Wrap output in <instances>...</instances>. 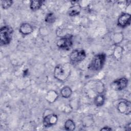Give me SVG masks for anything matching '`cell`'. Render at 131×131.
I'll use <instances>...</instances> for the list:
<instances>
[{"mask_svg": "<svg viewBox=\"0 0 131 131\" xmlns=\"http://www.w3.org/2000/svg\"><path fill=\"white\" fill-rule=\"evenodd\" d=\"M71 73V67L69 63L60 64L56 66L54 71V76L58 80L64 81Z\"/></svg>", "mask_w": 131, "mask_h": 131, "instance_id": "obj_1", "label": "cell"}, {"mask_svg": "<svg viewBox=\"0 0 131 131\" xmlns=\"http://www.w3.org/2000/svg\"><path fill=\"white\" fill-rule=\"evenodd\" d=\"M106 59L105 54L100 53L95 55L89 65V69L92 71L100 70L103 67Z\"/></svg>", "mask_w": 131, "mask_h": 131, "instance_id": "obj_2", "label": "cell"}, {"mask_svg": "<svg viewBox=\"0 0 131 131\" xmlns=\"http://www.w3.org/2000/svg\"><path fill=\"white\" fill-rule=\"evenodd\" d=\"M12 33L13 30L12 28L8 26H4L2 27L0 30V38L1 45H8L12 39Z\"/></svg>", "mask_w": 131, "mask_h": 131, "instance_id": "obj_3", "label": "cell"}, {"mask_svg": "<svg viewBox=\"0 0 131 131\" xmlns=\"http://www.w3.org/2000/svg\"><path fill=\"white\" fill-rule=\"evenodd\" d=\"M56 45L59 48L64 50H68L73 45L72 37L70 35L62 37L57 41Z\"/></svg>", "mask_w": 131, "mask_h": 131, "instance_id": "obj_4", "label": "cell"}, {"mask_svg": "<svg viewBox=\"0 0 131 131\" xmlns=\"http://www.w3.org/2000/svg\"><path fill=\"white\" fill-rule=\"evenodd\" d=\"M86 57V53L83 50L76 49L73 50L70 56V60L73 62H79Z\"/></svg>", "mask_w": 131, "mask_h": 131, "instance_id": "obj_5", "label": "cell"}, {"mask_svg": "<svg viewBox=\"0 0 131 131\" xmlns=\"http://www.w3.org/2000/svg\"><path fill=\"white\" fill-rule=\"evenodd\" d=\"M128 84V80L125 77H122L114 81L111 86L112 89L115 91H121L125 89Z\"/></svg>", "mask_w": 131, "mask_h": 131, "instance_id": "obj_6", "label": "cell"}, {"mask_svg": "<svg viewBox=\"0 0 131 131\" xmlns=\"http://www.w3.org/2000/svg\"><path fill=\"white\" fill-rule=\"evenodd\" d=\"M57 121V116L55 114H51L46 116L43 118V124L45 127H49L55 124Z\"/></svg>", "mask_w": 131, "mask_h": 131, "instance_id": "obj_7", "label": "cell"}, {"mask_svg": "<svg viewBox=\"0 0 131 131\" xmlns=\"http://www.w3.org/2000/svg\"><path fill=\"white\" fill-rule=\"evenodd\" d=\"M130 106L131 104L129 101L124 100L119 103L118 105V110L120 113L122 114L129 115L130 113Z\"/></svg>", "mask_w": 131, "mask_h": 131, "instance_id": "obj_8", "label": "cell"}, {"mask_svg": "<svg viewBox=\"0 0 131 131\" xmlns=\"http://www.w3.org/2000/svg\"><path fill=\"white\" fill-rule=\"evenodd\" d=\"M130 15L127 13H124L120 15L118 19V25L122 28L126 27L130 24Z\"/></svg>", "mask_w": 131, "mask_h": 131, "instance_id": "obj_9", "label": "cell"}, {"mask_svg": "<svg viewBox=\"0 0 131 131\" xmlns=\"http://www.w3.org/2000/svg\"><path fill=\"white\" fill-rule=\"evenodd\" d=\"M33 31V27L30 24L23 23L20 26L19 32L23 35H28L31 33Z\"/></svg>", "mask_w": 131, "mask_h": 131, "instance_id": "obj_10", "label": "cell"}, {"mask_svg": "<svg viewBox=\"0 0 131 131\" xmlns=\"http://www.w3.org/2000/svg\"><path fill=\"white\" fill-rule=\"evenodd\" d=\"M80 11L81 7L79 5H74L70 8L68 13L70 16H75L78 15Z\"/></svg>", "mask_w": 131, "mask_h": 131, "instance_id": "obj_11", "label": "cell"}, {"mask_svg": "<svg viewBox=\"0 0 131 131\" xmlns=\"http://www.w3.org/2000/svg\"><path fill=\"white\" fill-rule=\"evenodd\" d=\"M72 91L71 89L68 86H66L63 87L60 91V94L62 97L65 98H68L70 97L72 94Z\"/></svg>", "mask_w": 131, "mask_h": 131, "instance_id": "obj_12", "label": "cell"}, {"mask_svg": "<svg viewBox=\"0 0 131 131\" xmlns=\"http://www.w3.org/2000/svg\"><path fill=\"white\" fill-rule=\"evenodd\" d=\"M42 3V1H32L30 4V9L33 11L37 10L41 7Z\"/></svg>", "mask_w": 131, "mask_h": 131, "instance_id": "obj_13", "label": "cell"}, {"mask_svg": "<svg viewBox=\"0 0 131 131\" xmlns=\"http://www.w3.org/2000/svg\"><path fill=\"white\" fill-rule=\"evenodd\" d=\"M105 101V97L102 94L98 95L94 99V103L97 106H102Z\"/></svg>", "mask_w": 131, "mask_h": 131, "instance_id": "obj_14", "label": "cell"}, {"mask_svg": "<svg viewBox=\"0 0 131 131\" xmlns=\"http://www.w3.org/2000/svg\"><path fill=\"white\" fill-rule=\"evenodd\" d=\"M75 124L74 122L69 119H68L64 123V128L67 130H73L75 129Z\"/></svg>", "mask_w": 131, "mask_h": 131, "instance_id": "obj_15", "label": "cell"}, {"mask_svg": "<svg viewBox=\"0 0 131 131\" xmlns=\"http://www.w3.org/2000/svg\"><path fill=\"white\" fill-rule=\"evenodd\" d=\"M58 97V95L55 91H51L48 92L47 94V96L46 97V99L48 101L52 102H54Z\"/></svg>", "mask_w": 131, "mask_h": 131, "instance_id": "obj_16", "label": "cell"}, {"mask_svg": "<svg viewBox=\"0 0 131 131\" xmlns=\"http://www.w3.org/2000/svg\"><path fill=\"white\" fill-rule=\"evenodd\" d=\"M56 17L54 13H48L46 17H45V21L48 24H53L55 21Z\"/></svg>", "mask_w": 131, "mask_h": 131, "instance_id": "obj_17", "label": "cell"}, {"mask_svg": "<svg viewBox=\"0 0 131 131\" xmlns=\"http://www.w3.org/2000/svg\"><path fill=\"white\" fill-rule=\"evenodd\" d=\"M13 4V1L10 0L2 1V6L3 9H7L10 8Z\"/></svg>", "mask_w": 131, "mask_h": 131, "instance_id": "obj_18", "label": "cell"}, {"mask_svg": "<svg viewBox=\"0 0 131 131\" xmlns=\"http://www.w3.org/2000/svg\"><path fill=\"white\" fill-rule=\"evenodd\" d=\"M100 130H111L112 128L108 126H105V127H103V128H102Z\"/></svg>", "mask_w": 131, "mask_h": 131, "instance_id": "obj_19", "label": "cell"}, {"mask_svg": "<svg viewBox=\"0 0 131 131\" xmlns=\"http://www.w3.org/2000/svg\"><path fill=\"white\" fill-rule=\"evenodd\" d=\"M130 129H131V125H130V123H129L128 124H127V128L126 130H130Z\"/></svg>", "mask_w": 131, "mask_h": 131, "instance_id": "obj_20", "label": "cell"}]
</instances>
